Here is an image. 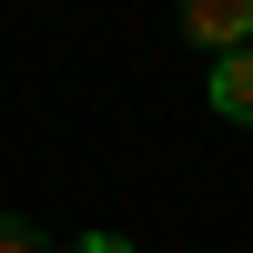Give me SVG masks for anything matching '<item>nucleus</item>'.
Wrapping results in <instances>:
<instances>
[{
    "mask_svg": "<svg viewBox=\"0 0 253 253\" xmlns=\"http://www.w3.org/2000/svg\"><path fill=\"white\" fill-rule=\"evenodd\" d=\"M182 41H193L203 61L253 51V0H182Z\"/></svg>",
    "mask_w": 253,
    "mask_h": 253,
    "instance_id": "obj_1",
    "label": "nucleus"
},
{
    "mask_svg": "<svg viewBox=\"0 0 253 253\" xmlns=\"http://www.w3.org/2000/svg\"><path fill=\"white\" fill-rule=\"evenodd\" d=\"M203 101H213V122L253 132V51H223L213 71H203Z\"/></svg>",
    "mask_w": 253,
    "mask_h": 253,
    "instance_id": "obj_2",
    "label": "nucleus"
},
{
    "mask_svg": "<svg viewBox=\"0 0 253 253\" xmlns=\"http://www.w3.org/2000/svg\"><path fill=\"white\" fill-rule=\"evenodd\" d=\"M0 253H41V223L31 213H0Z\"/></svg>",
    "mask_w": 253,
    "mask_h": 253,
    "instance_id": "obj_3",
    "label": "nucleus"
},
{
    "mask_svg": "<svg viewBox=\"0 0 253 253\" xmlns=\"http://www.w3.org/2000/svg\"><path fill=\"white\" fill-rule=\"evenodd\" d=\"M71 253H132V233H71Z\"/></svg>",
    "mask_w": 253,
    "mask_h": 253,
    "instance_id": "obj_4",
    "label": "nucleus"
}]
</instances>
